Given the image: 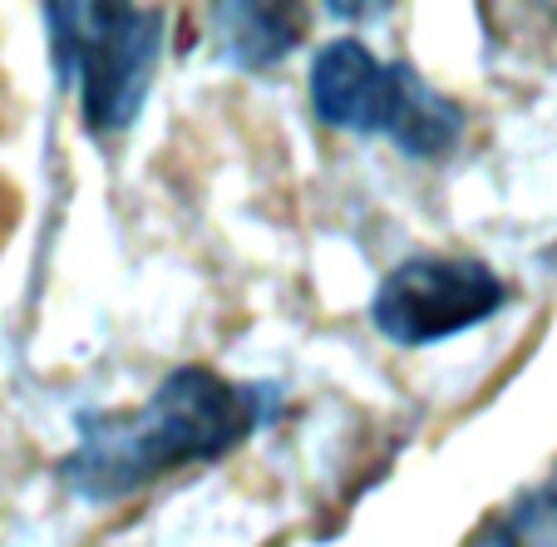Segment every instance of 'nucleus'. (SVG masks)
<instances>
[{
	"label": "nucleus",
	"instance_id": "obj_6",
	"mask_svg": "<svg viewBox=\"0 0 557 547\" xmlns=\"http://www.w3.org/2000/svg\"><path fill=\"white\" fill-rule=\"evenodd\" d=\"M463 547H557V478L498 508Z\"/></svg>",
	"mask_w": 557,
	"mask_h": 547
},
{
	"label": "nucleus",
	"instance_id": "obj_5",
	"mask_svg": "<svg viewBox=\"0 0 557 547\" xmlns=\"http://www.w3.org/2000/svg\"><path fill=\"white\" fill-rule=\"evenodd\" d=\"M218 54L237 70H276L306 40V11L296 5H212Z\"/></svg>",
	"mask_w": 557,
	"mask_h": 547
},
{
	"label": "nucleus",
	"instance_id": "obj_4",
	"mask_svg": "<svg viewBox=\"0 0 557 547\" xmlns=\"http://www.w3.org/2000/svg\"><path fill=\"white\" fill-rule=\"evenodd\" d=\"M508 286L479 257L420 252L395 262L370 296V326L400 350H424L484 326L504 311Z\"/></svg>",
	"mask_w": 557,
	"mask_h": 547
},
{
	"label": "nucleus",
	"instance_id": "obj_3",
	"mask_svg": "<svg viewBox=\"0 0 557 547\" xmlns=\"http://www.w3.org/2000/svg\"><path fill=\"white\" fill-rule=\"evenodd\" d=\"M50 60L60 85L79 95L95 138H114L144 114L169 25L158 5H45Z\"/></svg>",
	"mask_w": 557,
	"mask_h": 547
},
{
	"label": "nucleus",
	"instance_id": "obj_1",
	"mask_svg": "<svg viewBox=\"0 0 557 547\" xmlns=\"http://www.w3.org/2000/svg\"><path fill=\"white\" fill-rule=\"evenodd\" d=\"M276 405V385L227 380L208 365L169 370L144 405L89 410L74 420V449L60 459V484L85 504H119L178 469L227 459L272 424Z\"/></svg>",
	"mask_w": 557,
	"mask_h": 547
},
{
	"label": "nucleus",
	"instance_id": "obj_2",
	"mask_svg": "<svg viewBox=\"0 0 557 547\" xmlns=\"http://www.w3.org/2000/svg\"><path fill=\"white\" fill-rule=\"evenodd\" d=\"M311 109L326 128L389 138L405 159L440 163L463 144V109L414 64L385 60L366 40H326L311 54Z\"/></svg>",
	"mask_w": 557,
	"mask_h": 547
}]
</instances>
